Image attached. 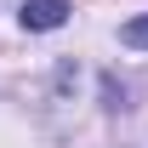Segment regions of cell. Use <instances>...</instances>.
Returning <instances> with one entry per match:
<instances>
[{"mask_svg":"<svg viewBox=\"0 0 148 148\" xmlns=\"http://www.w3.org/2000/svg\"><path fill=\"white\" fill-rule=\"evenodd\" d=\"M23 29L29 34H51V29H63L69 23V0H23Z\"/></svg>","mask_w":148,"mask_h":148,"instance_id":"cell-1","label":"cell"},{"mask_svg":"<svg viewBox=\"0 0 148 148\" xmlns=\"http://www.w3.org/2000/svg\"><path fill=\"white\" fill-rule=\"evenodd\" d=\"M120 40H125L131 51H148V12H143V17H131L125 29H120Z\"/></svg>","mask_w":148,"mask_h":148,"instance_id":"cell-2","label":"cell"}]
</instances>
